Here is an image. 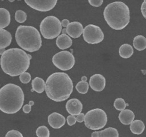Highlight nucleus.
Instances as JSON below:
<instances>
[{
    "label": "nucleus",
    "mask_w": 146,
    "mask_h": 137,
    "mask_svg": "<svg viewBox=\"0 0 146 137\" xmlns=\"http://www.w3.org/2000/svg\"><path fill=\"white\" fill-rule=\"evenodd\" d=\"M31 59L32 56L21 49H9L1 57L0 65L7 74L11 76H20L29 68Z\"/></svg>",
    "instance_id": "f257e3e1"
},
{
    "label": "nucleus",
    "mask_w": 146,
    "mask_h": 137,
    "mask_svg": "<svg viewBox=\"0 0 146 137\" xmlns=\"http://www.w3.org/2000/svg\"><path fill=\"white\" fill-rule=\"evenodd\" d=\"M47 96L51 100L61 102L67 100L73 92V82L68 74L55 72L47 78L45 82Z\"/></svg>",
    "instance_id": "f03ea898"
},
{
    "label": "nucleus",
    "mask_w": 146,
    "mask_h": 137,
    "mask_svg": "<svg viewBox=\"0 0 146 137\" xmlns=\"http://www.w3.org/2000/svg\"><path fill=\"white\" fill-rule=\"evenodd\" d=\"M25 101V94L19 86L7 84L0 89V110L8 114L18 112Z\"/></svg>",
    "instance_id": "7ed1b4c3"
},
{
    "label": "nucleus",
    "mask_w": 146,
    "mask_h": 137,
    "mask_svg": "<svg viewBox=\"0 0 146 137\" xmlns=\"http://www.w3.org/2000/svg\"><path fill=\"white\" fill-rule=\"evenodd\" d=\"M103 15L107 24L115 30L125 29L130 20L129 7L122 2H115L107 5Z\"/></svg>",
    "instance_id": "20e7f679"
},
{
    "label": "nucleus",
    "mask_w": 146,
    "mask_h": 137,
    "mask_svg": "<svg viewBox=\"0 0 146 137\" xmlns=\"http://www.w3.org/2000/svg\"><path fill=\"white\" fill-rule=\"evenodd\" d=\"M15 40L21 48L29 52L37 51L42 47L40 32L32 26H18L15 33Z\"/></svg>",
    "instance_id": "39448f33"
},
{
    "label": "nucleus",
    "mask_w": 146,
    "mask_h": 137,
    "mask_svg": "<svg viewBox=\"0 0 146 137\" xmlns=\"http://www.w3.org/2000/svg\"><path fill=\"white\" fill-rule=\"evenodd\" d=\"M40 32L44 39L53 40L60 36L62 32V24L58 18L48 16L40 23Z\"/></svg>",
    "instance_id": "423d86ee"
},
{
    "label": "nucleus",
    "mask_w": 146,
    "mask_h": 137,
    "mask_svg": "<svg viewBox=\"0 0 146 137\" xmlns=\"http://www.w3.org/2000/svg\"><path fill=\"white\" fill-rule=\"evenodd\" d=\"M84 121L87 128L96 131L105 127L108 122V116L104 110L94 109L87 112Z\"/></svg>",
    "instance_id": "0eeeda50"
},
{
    "label": "nucleus",
    "mask_w": 146,
    "mask_h": 137,
    "mask_svg": "<svg viewBox=\"0 0 146 137\" xmlns=\"http://www.w3.org/2000/svg\"><path fill=\"white\" fill-rule=\"evenodd\" d=\"M52 63L60 70L67 71L74 67L75 59L73 54L70 51H62L53 56Z\"/></svg>",
    "instance_id": "6e6552de"
},
{
    "label": "nucleus",
    "mask_w": 146,
    "mask_h": 137,
    "mask_svg": "<svg viewBox=\"0 0 146 137\" xmlns=\"http://www.w3.org/2000/svg\"><path fill=\"white\" fill-rule=\"evenodd\" d=\"M83 39L87 43L96 44L102 42L104 40V34L100 27L95 24H89L83 29Z\"/></svg>",
    "instance_id": "1a4fd4ad"
},
{
    "label": "nucleus",
    "mask_w": 146,
    "mask_h": 137,
    "mask_svg": "<svg viewBox=\"0 0 146 137\" xmlns=\"http://www.w3.org/2000/svg\"><path fill=\"white\" fill-rule=\"evenodd\" d=\"M25 3L32 9L39 12H48L52 10L57 3V0L48 1H35V0H25Z\"/></svg>",
    "instance_id": "9d476101"
},
{
    "label": "nucleus",
    "mask_w": 146,
    "mask_h": 137,
    "mask_svg": "<svg viewBox=\"0 0 146 137\" xmlns=\"http://www.w3.org/2000/svg\"><path fill=\"white\" fill-rule=\"evenodd\" d=\"M106 80L102 74H96L92 75L89 81V85L91 89L95 92H102L105 87Z\"/></svg>",
    "instance_id": "9b49d317"
},
{
    "label": "nucleus",
    "mask_w": 146,
    "mask_h": 137,
    "mask_svg": "<svg viewBox=\"0 0 146 137\" xmlns=\"http://www.w3.org/2000/svg\"><path fill=\"white\" fill-rule=\"evenodd\" d=\"M82 104L78 99H70L66 104V110L72 116L79 115L82 112Z\"/></svg>",
    "instance_id": "f8f14e48"
},
{
    "label": "nucleus",
    "mask_w": 146,
    "mask_h": 137,
    "mask_svg": "<svg viewBox=\"0 0 146 137\" xmlns=\"http://www.w3.org/2000/svg\"><path fill=\"white\" fill-rule=\"evenodd\" d=\"M83 26L78 22H73L66 28V32L70 37L74 39H77L80 37L83 33Z\"/></svg>",
    "instance_id": "ddd939ff"
},
{
    "label": "nucleus",
    "mask_w": 146,
    "mask_h": 137,
    "mask_svg": "<svg viewBox=\"0 0 146 137\" xmlns=\"http://www.w3.org/2000/svg\"><path fill=\"white\" fill-rule=\"evenodd\" d=\"M48 124L53 128H60L65 124L66 119L64 116L59 113L54 112L49 115Z\"/></svg>",
    "instance_id": "4468645a"
},
{
    "label": "nucleus",
    "mask_w": 146,
    "mask_h": 137,
    "mask_svg": "<svg viewBox=\"0 0 146 137\" xmlns=\"http://www.w3.org/2000/svg\"><path fill=\"white\" fill-rule=\"evenodd\" d=\"M92 137H119V133L116 128L109 127L100 131H94Z\"/></svg>",
    "instance_id": "2eb2a0df"
},
{
    "label": "nucleus",
    "mask_w": 146,
    "mask_h": 137,
    "mask_svg": "<svg viewBox=\"0 0 146 137\" xmlns=\"http://www.w3.org/2000/svg\"><path fill=\"white\" fill-rule=\"evenodd\" d=\"M118 118L120 122L124 125H130V124L134 121L135 114L131 110L125 109L120 113Z\"/></svg>",
    "instance_id": "dca6fc26"
},
{
    "label": "nucleus",
    "mask_w": 146,
    "mask_h": 137,
    "mask_svg": "<svg viewBox=\"0 0 146 137\" xmlns=\"http://www.w3.org/2000/svg\"><path fill=\"white\" fill-rule=\"evenodd\" d=\"M56 44L59 49L64 50L71 47L72 44V41L67 34H61L57 37L56 40Z\"/></svg>",
    "instance_id": "f3484780"
},
{
    "label": "nucleus",
    "mask_w": 146,
    "mask_h": 137,
    "mask_svg": "<svg viewBox=\"0 0 146 137\" xmlns=\"http://www.w3.org/2000/svg\"><path fill=\"white\" fill-rule=\"evenodd\" d=\"M12 34L5 29H0V49H5L12 42Z\"/></svg>",
    "instance_id": "a211bd4d"
},
{
    "label": "nucleus",
    "mask_w": 146,
    "mask_h": 137,
    "mask_svg": "<svg viewBox=\"0 0 146 137\" xmlns=\"http://www.w3.org/2000/svg\"><path fill=\"white\" fill-rule=\"evenodd\" d=\"M11 22V15L9 11L5 8H0V29L9 26Z\"/></svg>",
    "instance_id": "6ab92c4d"
},
{
    "label": "nucleus",
    "mask_w": 146,
    "mask_h": 137,
    "mask_svg": "<svg viewBox=\"0 0 146 137\" xmlns=\"http://www.w3.org/2000/svg\"><path fill=\"white\" fill-rule=\"evenodd\" d=\"M145 126L144 123L141 120H134L130 126L131 132L136 135H140L143 134L145 130Z\"/></svg>",
    "instance_id": "aec40b11"
},
{
    "label": "nucleus",
    "mask_w": 146,
    "mask_h": 137,
    "mask_svg": "<svg viewBox=\"0 0 146 137\" xmlns=\"http://www.w3.org/2000/svg\"><path fill=\"white\" fill-rule=\"evenodd\" d=\"M32 89L35 91L36 93L41 94L45 89V83L42 78L36 77L32 80Z\"/></svg>",
    "instance_id": "412c9836"
},
{
    "label": "nucleus",
    "mask_w": 146,
    "mask_h": 137,
    "mask_svg": "<svg viewBox=\"0 0 146 137\" xmlns=\"http://www.w3.org/2000/svg\"><path fill=\"white\" fill-rule=\"evenodd\" d=\"M133 47L137 51H143L146 49V38L142 35H137L133 40Z\"/></svg>",
    "instance_id": "4be33fe9"
},
{
    "label": "nucleus",
    "mask_w": 146,
    "mask_h": 137,
    "mask_svg": "<svg viewBox=\"0 0 146 137\" xmlns=\"http://www.w3.org/2000/svg\"><path fill=\"white\" fill-rule=\"evenodd\" d=\"M133 48L128 44H125L120 46L119 49V54L122 58L128 59L133 54Z\"/></svg>",
    "instance_id": "5701e85b"
},
{
    "label": "nucleus",
    "mask_w": 146,
    "mask_h": 137,
    "mask_svg": "<svg viewBox=\"0 0 146 137\" xmlns=\"http://www.w3.org/2000/svg\"><path fill=\"white\" fill-rule=\"evenodd\" d=\"M36 134L37 137H50V131L45 126H41L36 128Z\"/></svg>",
    "instance_id": "b1692460"
},
{
    "label": "nucleus",
    "mask_w": 146,
    "mask_h": 137,
    "mask_svg": "<svg viewBox=\"0 0 146 137\" xmlns=\"http://www.w3.org/2000/svg\"><path fill=\"white\" fill-rule=\"evenodd\" d=\"M89 84L87 82H80L77 84L76 85V89L79 93L82 94H86L88 92V89H89Z\"/></svg>",
    "instance_id": "393cba45"
},
{
    "label": "nucleus",
    "mask_w": 146,
    "mask_h": 137,
    "mask_svg": "<svg viewBox=\"0 0 146 137\" xmlns=\"http://www.w3.org/2000/svg\"><path fill=\"white\" fill-rule=\"evenodd\" d=\"M127 106V104H126L124 99H122V98H117L115 100L114 107L118 111H123Z\"/></svg>",
    "instance_id": "a878e982"
},
{
    "label": "nucleus",
    "mask_w": 146,
    "mask_h": 137,
    "mask_svg": "<svg viewBox=\"0 0 146 137\" xmlns=\"http://www.w3.org/2000/svg\"><path fill=\"white\" fill-rule=\"evenodd\" d=\"M15 20L19 23H24L27 20V14L22 10H17L15 13Z\"/></svg>",
    "instance_id": "bb28decb"
},
{
    "label": "nucleus",
    "mask_w": 146,
    "mask_h": 137,
    "mask_svg": "<svg viewBox=\"0 0 146 137\" xmlns=\"http://www.w3.org/2000/svg\"><path fill=\"white\" fill-rule=\"evenodd\" d=\"M20 82L23 84H28L31 81V75L28 72H25L19 76Z\"/></svg>",
    "instance_id": "cd10ccee"
},
{
    "label": "nucleus",
    "mask_w": 146,
    "mask_h": 137,
    "mask_svg": "<svg viewBox=\"0 0 146 137\" xmlns=\"http://www.w3.org/2000/svg\"><path fill=\"white\" fill-rule=\"evenodd\" d=\"M5 137H23V135L17 130H11L7 133Z\"/></svg>",
    "instance_id": "c85d7f7f"
},
{
    "label": "nucleus",
    "mask_w": 146,
    "mask_h": 137,
    "mask_svg": "<svg viewBox=\"0 0 146 137\" xmlns=\"http://www.w3.org/2000/svg\"><path fill=\"white\" fill-rule=\"evenodd\" d=\"M88 2H89L90 5L95 7H99L103 4L102 0H89Z\"/></svg>",
    "instance_id": "c756f323"
},
{
    "label": "nucleus",
    "mask_w": 146,
    "mask_h": 137,
    "mask_svg": "<svg viewBox=\"0 0 146 137\" xmlns=\"http://www.w3.org/2000/svg\"><path fill=\"white\" fill-rule=\"evenodd\" d=\"M67 121L69 126L75 125V123L77 122L76 117H75V116H72V115L68 116L67 118Z\"/></svg>",
    "instance_id": "7c9ffc66"
},
{
    "label": "nucleus",
    "mask_w": 146,
    "mask_h": 137,
    "mask_svg": "<svg viewBox=\"0 0 146 137\" xmlns=\"http://www.w3.org/2000/svg\"><path fill=\"white\" fill-rule=\"evenodd\" d=\"M85 114H83V113H81V114H80L79 115H78L76 117V120L79 123H82L84 121H85Z\"/></svg>",
    "instance_id": "2f4dec72"
},
{
    "label": "nucleus",
    "mask_w": 146,
    "mask_h": 137,
    "mask_svg": "<svg viewBox=\"0 0 146 137\" xmlns=\"http://www.w3.org/2000/svg\"><path fill=\"white\" fill-rule=\"evenodd\" d=\"M22 110H23V111L25 114H29L31 111V110H32V107H31V106H29V104H26V105H25L23 107Z\"/></svg>",
    "instance_id": "473e14b6"
},
{
    "label": "nucleus",
    "mask_w": 146,
    "mask_h": 137,
    "mask_svg": "<svg viewBox=\"0 0 146 137\" xmlns=\"http://www.w3.org/2000/svg\"><path fill=\"white\" fill-rule=\"evenodd\" d=\"M141 12L145 19H146V4L145 2H143L141 5Z\"/></svg>",
    "instance_id": "72a5a7b5"
},
{
    "label": "nucleus",
    "mask_w": 146,
    "mask_h": 137,
    "mask_svg": "<svg viewBox=\"0 0 146 137\" xmlns=\"http://www.w3.org/2000/svg\"><path fill=\"white\" fill-rule=\"evenodd\" d=\"M70 22H69L68 19H63L62 21L61 24H62V26H64V27H67V26H68L69 24H70Z\"/></svg>",
    "instance_id": "f704fd0d"
},
{
    "label": "nucleus",
    "mask_w": 146,
    "mask_h": 137,
    "mask_svg": "<svg viewBox=\"0 0 146 137\" xmlns=\"http://www.w3.org/2000/svg\"><path fill=\"white\" fill-rule=\"evenodd\" d=\"M5 51H6V50H5V49H0V55H2V54L5 52Z\"/></svg>",
    "instance_id": "c9c22d12"
},
{
    "label": "nucleus",
    "mask_w": 146,
    "mask_h": 137,
    "mask_svg": "<svg viewBox=\"0 0 146 137\" xmlns=\"http://www.w3.org/2000/svg\"><path fill=\"white\" fill-rule=\"evenodd\" d=\"M81 80H82V82H86L87 77H86V76H82V79H81Z\"/></svg>",
    "instance_id": "e433bc0d"
},
{
    "label": "nucleus",
    "mask_w": 146,
    "mask_h": 137,
    "mask_svg": "<svg viewBox=\"0 0 146 137\" xmlns=\"http://www.w3.org/2000/svg\"><path fill=\"white\" fill-rule=\"evenodd\" d=\"M33 104H34V101H29V105L32 106V105H33Z\"/></svg>",
    "instance_id": "4c0bfd02"
},
{
    "label": "nucleus",
    "mask_w": 146,
    "mask_h": 137,
    "mask_svg": "<svg viewBox=\"0 0 146 137\" xmlns=\"http://www.w3.org/2000/svg\"><path fill=\"white\" fill-rule=\"evenodd\" d=\"M62 32H63V33L62 34H67V32H66V29H63Z\"/></svg>",
    "instance_id": "58836bf2"
},
{
    "label": "nucleus",
    "mask_w": 146,
    "mask_h": 137,
    "mask_svg": "<svg viewBox=\"0 0 146 137\" xmlns=\"http://www.w3.org/2000/svg\"><path fill=\"white\" fill-rule=\"evenodd\" d=\"M145 2V3L146 4V0H145V1H144V2Z\"/></svg>",
    "instance_id": "ea45409f"
}]
</instances>
